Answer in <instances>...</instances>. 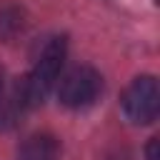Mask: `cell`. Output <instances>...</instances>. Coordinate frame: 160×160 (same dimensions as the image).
Instances as JSON below:
<instances>
[{"label":"cell","mask_w":160,"mask_h":160,"mask_svg":"<svg viewBox=\"0 0 160 160\" xmlns=\"http://www.w3.org/2000/svg\"><path fill=\"white\" fill-rule=\"evenodd\" d=\"M65 52H68L65 38H50V40L42 45V50H40L32 70L15 82L20 98H22V102H25L28 108L40 105V102L48 98V92L52 90V85H55L58 78H60V68H62V62H65Z\"/></svg>","instance_id":"cell-1"},{"label":"cell","mask_w":160,"mask_h":160,"mask_svg":"<svg viewBox=\"0 0 160 160\" xmlns=\"http://www.w3.org/2000/svg\"><path fill=\"white\" fill-rule=\"evenodd\" d=\"M18 160H60V142L50 132H35L18 148Z\"/></svg>","instance_id":"cell-4"},{"label":"cell","mask_w":160,"mask_h":160,"mask_svg":"<svg viewBox=\"0 0 160 160\" xmlns=\"http://www.w3.org/2000/svg\"><path fill=\"white\" fill-rule=\"evenodd\" d=\"M102 92V78L95 68L90 65H75L70 68L60 82H58V98L68 108H88L98 100Z\"/></svg>","instance_id":"cell-3"},{"label":"cell","mask_w":160,"mask_h":160,"mask_svg":"<svg viewBox=\"0 0 160 160\" xmlns=\"http://www.w3.org/2000/svg\"><path fill=\"white\" fill-rule=\"evenodd\" d=\"M5 92V78H2V70H0V95Z\"/></svg>","instance_id":"cell-6"},{"label":"cell","mask_w":160,"mask_h":160,"mask_svg":"<svg viewBox=\"0 0 160 160\" xmlns=\"http://www.w3.org/2000/svg\"><path fill=\"white\" fill-rule=\"evenodd\" d=\"M122 112L135 125H150L160 112V88L152 75L135 78L122 92Z\"/></svg>","instance_id":"cell-2"},{"label":"cell","mask_w":160,"mask_h":160,"mask_svg":"<svg viewBox=\"0 0 160 160\" xmlns=\"http://www.w3.org/2000/svg\"><path fill=\"white\" fill-rule=\"evenodd\" d=\"M145 158L148 160H160V138H150V142L145 148Z\"/></svg>","instance_id":"cell-5"}]
</instances>
